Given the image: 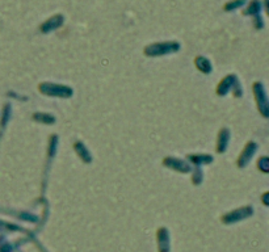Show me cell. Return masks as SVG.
Segmentation results:
<instances>
[{"instance_id":"cell-16","label":"cell","mask_w":269,"mask_h":252,"mask_svg":"<svg viewBox=\"0 0 269 252\" xmlns=\"http://www.w3.org/2000/svg\"><path fill=\"white\" fill-rule=\"evenodd\" d=\"M202 176H204V175H202V171L197 168L196 173H194V175H193V177H192L193 183L196 184V185H197V184H200L201 181H202Z\"/></svg>"},{"instance_id":"cell-12","label":"cell","mask_w":269,"mask_h":252,"mask_svg":"<svg viewBox=\"0 0 269 252\" xmlns=\"http://www.w3.org/2000/svg\"><path fill=\"white\" fill-rule=\"evenodd\" d=\"M194 63H196V67L200 70L201 73L204 74L212 73V63H210V61H208L206 58L197 57L196 59H194Z\"/></svg>"},{"instance_id":"cell-17","label":"cell","mask_w":269,"mask_h":252,"mask_svg":"<svg viewBox=\"0 0 269 252\" xmlns=\"http://www.w3.org/2000/svg\"><path fill=\"white\" fill-rule=\"evenodd\" d=\"M263 7H264V11H266L267 16L269 17V0H263Z\"/></svg>"},{"instance_id":"cell-4","label":"cell","mask_w":269,"mask_h":252,"mask_svg":"<svg viewBox=\"0 0 269 252\" xmlns=\"http://www.w3.org/2000/svg\"><path fill=\"white\" fill-rule=\"evenodd\" d=\"M39 89L46 96H54V97H70L74 93L70 87L58 83H42V85H39Z\"/></svg>"},{"instance_id":"cell-10","label":"cell","mask_w":269,"mask_h":252,"mask_svg":"<svg viewBox=\"0 0 269 252\" xmlns=\"http://www.w3.org/2000/svg\"><path fill=\"white\" fill-rule=\"evenodd\" d=\"M262 8H263V3L260 1V0H251L250 3H248V5H247L244 9H243V15L244 16H256V15H260V12H262Z\"/></svg>"},{"instance_id":"cell-15","label":"cell","mask_w":269,"mask_h":252,"mask_svg":"<svg viewBox=\"0 0 269 252\" xmlns=\"http://www.w3.org/2000/svg\"><path fill=\"white\" fill-rule=\"evenodd\" d=\"M252 19H254V21H252V23H254L255 29H263V28H264V21H263L262 15L254 16Z\"/></svg>"},{"instance_id":"cell-3","label":"cell","mask_w":269,"mask_h":252,"mask_svg":"<svg viewBox=\"0 0 269 252\" xmlns=\"http://www.w3.org/2000/svg\"><path fill=\"white\" fill-rule=\"evenodd\" d=\"M229 91L234 92L236 97L242 96V88H240L238 78L235 75H227L226 78H223V81L217 87V93L219 96H225L226 93H229Z\"/></svg>"},{"instance_id":"cell-7","label":"cell","mask_w":269,"mask_h":252,"mask_svg":"<svg viewBox=\"0 0 269 252\" xmlns=\"http://www.w3.org/2000/svg\"><path fill=\"white\" fill-rule=\"evenodd\" d=\"M63 20H65V17L62 15H54L51 16V17H49V19L41 25L39 29L42 31V33H50V32L55 31V29H58V28H61L62 25H63Z\"/></svg>"},{"instance_id":"cell-5","label":"cell","mask_w":269,"mask_h":252,"mask_svg":"<svg viewBox=\"0 0 269 252\" xmlns=\"http://www.w3.org/2000/svg\"><path fill=\"white\" fill-rule=\"evenodd\" d=\"M256 150H258V145H256L255 142H248V143L244 146V149H243V151L240 153V155H239L238 163H236L238 167L239 168L246 167V166L250 163L251 159H252V157L255 155Z\"/></svg>"},{"instance_id":"cell-9","label":"cell","mask_w":269,"mask_h":252,"mask_svg":"<svg viewBox=\"0 0 269 252\" xmlns=\"http://www.w3.org/2000/svg\"><path fill=\"white\" fill-rule=\"evenodd\" d=\"M230 141V133L227 129H222L218 133V141H217V153L223 154L226 151L227 145Z\"/></svg>"},{"instance_id":"cell-14","label":"cell","mask_w":269,"mask_h":252,"mask_svg":"<svg viewBox=\"0 0 269 252\" xmlns=\"http://www.w3.org/2000/svg\"><path fill=\"white\" fill-rule=\"evenodd\" d=\"M258 168L264 173H269V158L262 157L258 161Z\"/></svg>"},{"instance_id":"cell-6","label":"cell","mask_w":269,"mask_h":252,"mask_svg":"<svg viewBox=\"0 0 269 252\" xmlns=\"http://www.w3.org/2000/svg\"><path fill=\"white\" fill-rule=\"evenodd\" d=\"M163 165H164L165 167L173 169V171L181 172V173H187V172L191 171V166H189L187 162L181 161V159H177V158H173V157L165 158L164 161H163Z\"/></svg>"},{"instance_id":"cell-8","label":"cell","mask_w":269,"mask_h":252,"mask_svg":"<svg viewBox=\"0 0 269 252\" xmlns=\"http://www.w3.org/2000/svg\"><path fill=\"white\" fill-rule=\"evenodd\" d=\"M74 150L77 151L79 158H80L84 163H91V162H92V155H91L89 150L85 147V145L83 142L80 141L75 142V143H74Z\"/></svg>"},{"instance_id":"cell-1","label":"cell","mask_w":269,"mask_h":252,"mask_svg":"<svg viewBox=\"0 0 269 252\" xmlns=\"http://www.w3.org/2000/svg\"><path fill=\"white\" fill-rule=\"evenodd\" d=\"M180 49V43L176 41H160L154 42L151 45L145 47V55L147 57H160L165 54H173L179 51Z\"/></svg>"},{"instance_id":"cell-11","label":"cell","mask_w":269,"mask_h":252,"mask_svg":"<svg viewBox=\"0 0 269 252\" xmlns=\"http://www.w3.org/2000/svg\"><path fill=\"white\" fill-rule=\"evenodd\" d=\"M187 158H189V161L194 163V165H208V163H212L213 157L212 155H206V154H192V155H188Z\"/></svg>"},{"instance_id":"cell-13","label":"cell","mask_w":269,"mask_h":252,"mask_svg":"<svg viewBox=\"0 0 269 252\" xmlns=\"http://www.w3.org/2000/svg\"><path fill=\"white\" fill-rule=\"evenodd\" d=\"M246 3L247 0H230V1H227V3L223 5V9L226 12H234L236 11V9H239L240 7H243Z\"/></svg>"},{"instance_id":"cell-2","label":"cell","mask_w":269,"mask_h":252,"mask_svg":"<svg viewBox=\"0 0 269 252\" xmlns=\"http://www.w3.org/2000/svg\"><path fill=\"white\" fill-rule=\"evenodd\" d=\"M252 89H254L255 101H256L260 115L266 119H269V99L267 96L266 89H264V85L260 82H255Z\"/></svg>"}]
</instances>
